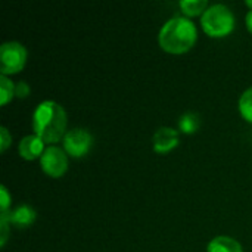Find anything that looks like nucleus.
Listing matches in <instances>:
<instances>
[{
    "label": "nucleus",
    "instance_id": "4",
    "mask_svg": "<svg viewBox=\"0 0 252 252\" xmlns=\"http://www.w3.org/2000/svg\"><path fill=\"white\" fill-rule=\"evenodd\" d=\"M27 62V49L18 41H6L0 46L1 75L19 72Z\"/></svg>",
    "mask_w": 252,
    "mask_h": 252
},
{
    "label": "nucleus",
    "instance_id": "16",
    "mask_svg": "<svg viewBox=\"0 0 252 252\" xmlns=\"http://www.w3.org/2000/svg\"><path fill=\"white\" fill-rule=\"evenodd\" d=\"M28 94H30V86L25 81H19L15 86V96L22 99V97H27Z\"/></svg>",
    "mask_w": 252,
    "mask_h": 252
},
{
    "label": "nucleus",
    "instance_id": "2",
    "mask_svg": "<svg viewBox=\"0 0 252 252\" xmlns=\"http://www.w3.org/2000/svg\"><path fill=\"white\" fill-rule=\"evenodd\" d=\"M198 31L195 24L185 16L168 19L159 31V46L170 53H185L196 41Z\"/></svg>",
    "mask_w": 252,
    "mask_h": 252
},
{
    "label": "nucleus",
    "instance_id": "12",
    "mask_svg": "<svg viewBox=\"0 0 252 252\" xmlns=\"http://www.w3.org/2000/svg\"><path fill=\"white\" fill-rule=\"evenodd\" d=\"M199 117L193 112H188L185 115H182V118L179 120V128L183 133H195L199 127Z\"/></svg>",
    "mask_w": 252,
    "mask_h": 252
},
{
    "label": "nucleus",
    "instance_id": "15",
    "mask_svg": "<svg viewBox=\"0 0 252 252\" xmlns=\"http://www.w3.org/2000/svg\"><path fill=\"white\" fill-rule=\"evenodd\" d=\"M12 142V136L9 134L6 127H0V151L4 152L7 149V146Z\"/></svg>",
    "mask_w": 252,
    "mask_h": 252
},
{
    "label": "nucleus",
    "instance_id": "7",
    "mask_svg": "<svg viewBox=\"0 0 252 252\" xmlns=\"http://www.w3.org/2000/svg\"><path fill=\"white\" fill-rule=\"evenodd\" d=\"M179 145V133L171 127H161L154 134V149L159 154H167Z\"/></svg>",
    "mask_w": 252,
    "mask_h": 252
},
{
    "label": "nucleus",
    "instance_id": "8",
    "mask_svg": "<svg viewBox=\"0 0 252 252\" xmlns=\"http://www.w3.org/2000/svg\"><path fill=\"white\" fill-rule=\"evenodd\" d=\"M46 151L44 148V142L35 136V134H30V136H25L21 142H19V155L24 158V159H35V158H41L43 152Z\"/></svg>",
    "mask_w": 252,
    "mask_h": 252
},
{
    "label": "nucleus",
    "instance_id": "17",
    "mask_svg": "<svg viewBox=\"0 0 252 252\" xmlns=\"http://www.w3.org/2000/svg\"><path fill=\"white\" fill-rule=\"evenodd\" d=\"M0 192H1V201H0V205H1V213H7V208H9V204H10V196H9V192L4 186L0 188Z\"/></svg>",
    "mask_w": 252,
    "mask_h": 252
},
{
    "label": "nucleus",
    "instance_id": "9",
    "mask_svg": "<svg viewBox=\"0 0 252 252\" xmlns=\"http://www.w3.org/2000/svg\"><path fill=\"white\" fill-rule=\"evenodd\" d=\"M35 217L37 214L30 205H19L18 208L9 213V223L18 229H24V227H30L34 223Z\"/></svg>",
    "mask_w": 252,
    "mask_h": 252
},
{
    "label": "nucleus",
    "instance_id": "19",
    "mask_svg": "<svg viewBox=\"0 0 252 252\" xmlns=\"http://www.w3.org/2000/svg\"><path fill=\"white\" fill-rule=\"evenodd\" d=\"M247 6H250L252 10V0H247Z\"/></svg>",
    "mask_w": 252,
    "mask_h": 252
},
{
    "label": "nucleus",
    "instance_id": "11",
    "mask_svg": "<svg viewBox=\"0 0 252 252\" xmlns=\"http://www.w3.org/2000/svg\"><path fill=\"white\" fill-rule=\"evenodd\" d=\"M207 6H208L207 0H182L180 1L182 10L189 16H196V15L204 13L208 9Z\"/></svg>",
    "mask_w": 252,
    "mask_h": 252
},
{
    "label": "nucleus",
    "instance_id": "6",
    "mask_svg": "<svg viewBox=\"0 0 252 252\" xmlns=\"http://www.w3.org/2000/svg\"><path fill=\"white\" fill-rule=\"evenodd\" d=\"M92 143H93V137L84 128H72V130L66 131V134L63 137L65 152L68 155H71L72 158L84 157L90 151Z\"/></svg>",
    "mask_w": 252,
    "mask_h": 252
},
{
    "label": "nucleus",
    "instance_id": "18",
    "mask_svg": "<svg viewBox=\"0 0 252 252\" xmlns=\"http://www.w3.org/2000/svg\"><path fill=\"white\" fill-rule=\"evenodd\" d=\"M245 21H247V28L250 30V32L252 34V10L248 12V15H247V18H245Z\"/></svg>",
    "mask_w": 252,
    "mask_h": 252
},
{
    "label": "nucleus",
    "instance_id": "13",
    "mask_svg": "<svg viewBox=\"0 0 252 252\" xmlns=\"http://www.w3.org/2000/svg\"><path fill=\"white\" fill-rule=\"evenodd\" d=\"M239 111L247 121L252 123V87L242 93L239 99Z\"/></svg>",
    "mask_w": 252,
    "mask_h": 252
},
{
    "label": "nucleus",
    "instance_id": "10",
    "mask_svg": "<svg viewBox=\"0 0 252 252\" xmlns=\"http://www.w3.org/2000/svg\"><path fill=\"white\" fill-rule=\"evenodd\" d=\"M208 252H244L241 244L229 236H217L208 244Z\"/></svg>",
    "mask_w": 252,
    "mask_h": 252
},
{
    "label": "nucleus",
    "instance_id": "5",
    "mask_svg": "<svg viewBox=\"0 0 252 252\" xmlns=\"http://www.w3.org/2000/svg\"><path fill=\"white\" fill-rule=\"evenodd\" d=\"M40 164H41L43 171L47 176L58 179V177L63 176L65 171L68 170V157L61 148L49 146L43 152V155L40 158Z\"/></svg>",
    "mask_w": 252,
    "mask_h": 252
},
{
    "label": "nucleus",
    "instance_id": "14",
    "mask_svg": "<svg viewBox=\"0 0 252 252\" xmlns=\"http://www.w3.org/2000/svg\"><path fill=\"white\" fill-rule=\"evenodd\" d=\"M15 96V84L6 77H0V102L1 105H6L12 97Z\"/></svg>",
    "mask_w": 252,
    "mask_h": 252
},
{
    "label": "nucleus",
    "instance_id": "1",
    "mask_svg": "<svg viewBox=\"0 0 252 252\" xmlns=\"http://www.w3.org/2000/svg\"><path fill=\"white\" fill-rule=\"evenodd\" d=\"M32 130L44 143H56L65 137L66 130V112L53 102H41L32 114Z\"/></svg>",
    "mask_w": 252,
    "mask_h": 252
},
{
    "label": "nucleus",
    "instance_id": "3",
    "mask_svg": "<svg viewBox=\"0 0 252 252\" xmlns=\"http://www.w3.org/2000/svg\"><path fill=\"white\" fill-rule=\"evenodd\" d=\"M201 24L204 31L211 35V37H224L227 34H230L235 28V16L233 12L219 3V4H213L210 6L201 18Z\"/></svg>",
    "mask_w": 252,
    "mask_h": 252
}]
</instances>
